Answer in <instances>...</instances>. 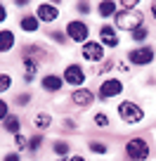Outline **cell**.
I'll return each instance as SVG.
<instances>
[{"mask_svg": "<svg viewBox=\"0 0 156 161\" xmlns=\"http://www.w3.org/2000/svg\"><path fill=\"white\" fill-rule=\"evenodd\" d=\"M114 21L116 29L121 31H137L144 26V14H142V10H118Z\"/></svg>", "mask_w": 156, "mask_h": 161, "instance_id": "obj_1", "label": "cell"}, {"mask_svg": "<svg viewBox=\"0 0 156 161\" xmlns=\"http://www.w3.org/2000/svg\"><path fill=\"white\" fill-rule=\"evenodd\" d=\"M151 154V147L144 137H132L126 142V156L130 161H147Z\"/></svg>", "mask_w": 156, "mask_h": 161, "instance_id": "obj_2", "label": "cell"}, {"mask_svg": "<svg viewBox=\"0 0 156 161\" xmlns=\"http://www.w3.org/2000/svg\"><path fill=\"white\" fill-rule=\"evenodd\" d=\"M118 119L123 121V123H128V126H135V123H140L142 119H144V109H142L140 104H135V102L126 100L118 104Z\"/></svg>", "mask_w": 156, "mask_h": 161, "instance_id": "obj_3", "label": "cell"}, {"mask_svg": "<svg viewBox=\"0 0 156 161\" xmlns=\"http://www.w3.org/2000/svg\"><path fill=\"white\" fill-rule=\"evenodd\" d=\"M66 36H69L73 43L85 45V43H88V36H90V26H88L83 19H71L69 24H66Z\"/></svg>", "mask_w": 156, "mask_h": 161, "instance_id": "obj_4", "label": "cell"}, {"mask_svg": "<svg viewBox=\"0 0 156 161\" xmlns=\"http://www.w3.org/2000/svg\"><path fill=\"white\" fill-rule=\"evenodd\" d=\"M123 92V83L118 78H106L102 80L100 90H97V95H100V100H114V97H118Z\"/></svg>", "mask_w": 156, "mask_h": 161, "instance_id": "obj_5", "label": "cell"}, {"mask_svg": "<svg viewBox=\"0 0 156 161\" xmlns=\"http://www.w3.org/2000/svg\"><path fill=\"white\" fill-rule=\"evenodd\" d=\"M81 55L85 62H102L104 59V45L100 40H88L85 45H81Z\"/></svg>", "mask_w": 156, "mask_h": 161, "instance_id": "obj_6", "label": "cell"}, {"mask_svg": "<svg viewBox=\"0 0 156 161\" xmlns=\"http://www.w3.org/2000/svg\"><path fill=\"white\" fill-rule=\"evenodd\" d=\"M85 71H83V66L81 64H69L64 69V83H69V86H76V88H81L83 83H85Z\"/></svg>", "mask_w": 156, "mask_h": 161, "instance_id": "obj_7", "label": "cell"}, {"mask_svg": "<svg viewBox=\"0 0 156 161\" xmlns=\"http://www.w3.org/2000/svg\"><path fill=\"white\" fill-rule=\"evenodd\" d=\"M128 62L137 66H147L154 62V50L151 47H135V50L128 52Z\"/></svg>", "mask_w": 156, "mask_h": 161, "instance_id": "obj_8", "label": "cell"}, {"mask_svg": "<svg viewBox=\"0 0 156 161\" xmlns=\"http://www.w3.org/2000/svg\"><path fill=\"white\" fill-rule=\"evenodd\" d=\"M35 17H38V21L52 24V21L59 17V7H57L55 3H38V7H35Z\"/></svg>", "mask_w": 156, "mask_h": 161, "instance_id": "obj_9", "label": "cell"}, {"mask_svg": "<svg viewBox=\"0 0 156 161\" xmlns=\"http://www.w3.org/2000/svg\"><path fill=\"white\" fill-rule=\"evenodd\" d=\"M100 43H102V45H106V47H118L121 38L116 36V29H114V26L102 24V26H100Z\"/></svg>", "mask_w": 156, "mask_h": 161, "instance_id": "obj_10", "label": "cell"}, {"mask_svg": "<svg viewBox=\"0 0 156 161\" xmlns=\"http://www.w3.org/2000/svg\"><path fill=\"white\" fill-rule=\"evenodd\" d=\"M40 86H43V90H47V92H59L62 88H64V78H62L59 74H45L40 78Z\"/></svg>", "mask_w": 156, "mask_h": 161, "instance_id": "obj_11", "label": "cell"}, {"mask_svg": "<svg viewBox=\"0 0 156 161\" xmlns=\"http://www.w3.org/2000/svg\"><path fill=\"white\" fill-rule=\"evenodd\" d=\"M92 100H95V95H92V90H88V88H76V90L71 92V102H73L76 107H90Z\"/></svg>", "mask_w": 156, "mask_h": 161, "instance_id": "obj_12", "label": "cell"}, {"mask_svg": "<svg viewBox=\"0 0 156 161\" xmlns=\"http://www.w3.org/2000/svg\"><path fill=\"white\" fill-rule=\"evenodd\" d=\"M14 43H17L14 31H10V29H3V31H0V55L10 52L12 47H14Z\"/></svg>", "mask_w": 156, "mask_h": 161, "instance_id": "obj_13", "label": "cell"}, {"mask_svg": "<svg viewBox=\"0 0 156 161\" xmlns=\"http://www.w3.org/2000/svg\"><path fill=\"white\" fill-rule=\"evenodd\" d=\"M38 26H40V21H38V17H35V14H24V17H19V29H21V31L35 33V31H38Z\"/></svg>", "mask_w": 156, "mask_h": 161, "instance_id": "obj_14", "label": "cell"}, {"mask_svg": "<svg viewBox=\"0 0 156 161\" xmlns=\"http://www.w3.org/2000/svg\"><path fill=\"white\" fill-rule=\"evenodd\" d=\"M97 12H100L102 19L116 17V12H118V3H114V0H104V3H100V5H97Z\"/></svg>", "mask_w": 156, "mask_h": 161, "instance_id": "obj_15", "label": "cell"}, {"mask_svg": "<svg viewBox=\"0 0 156 161\" xmlns=\"http://www.w3.org/2000/svg\"><path fill=\"white\" fill-rule=\"evenodd\" d=\"M3 130L10 133V135H19V130H21V121H19V116L10 114L5 121H3Z\"/></svg>", "mask_w": 156, "mask_h": 161, "instance_id": "obj_16", "label": "cell"}, {"mask_svg": "<svg viewBox=\"0 0 156 161\" xmlns=\"http://www.w3.org/2000/svg\"><path fill=\"white\" fill-rule=\"evenodd\" d=\"M33 126L38 128V130H47V128L52 126V116L47 114V111H38L33 119Z\"/></svg>", "mask_w": 156, "mask_h": 161, "instance_id": "obj_17", "label": "cell"}, {"mask_svg": "<svg viewBox=\"0 0 156 161\" xmlns=\"http://www.w3.org/2000/svg\"><path fill=\"white\" fill-rule=\"evenodd\" d=\"M52 152H55L57 156H62V159H66V154H69V142L66 140H57L55 145H52Z\"/></svg>", "mask_w": 156, "mask_h": 161, "instance_id": "obj_18", "label": "cell"}, {"mask_svg": "<svg viewBox=\"0 0 156 161\" xmlns=\"http://www.w3.org/2000/svg\"><path fill=\"white\" fill-rule=\"evenodd\" d=\"M40 147H43V135L38 133V135H33V137L29 140V147H26V149H29L31 154H35V152L40 149Z\"/></svg>", "mask_w": 156, "mask_h": 161, "instance_id": "obj_19", "label": "cell"}, {"mask_svg": "<svg viewBox=\"0 0 156 161\" xmlns=\"http://www.w3.org/2000/svg\"><path fill=\"white\" fill-rule=\"evenodd\" d=\"M12 88V76L5 74V71H0V92H7Z\"/></svg>", "mask_w": 156, "mask_h": 161, "instance_id": "obj_20", "label": "cell"}, {"mask_svg": "<svg viewBox=\"0 0 156 161\" xmlns=\"http://www.w3.org/2000/svg\"><path fill=\"white\" fill-rule=\"evenodd\" d=\"M147 38H149V31H147V26H142V29L132 31V40H135V43H142V40H147Z\"/></svg>", "mask_w": 156, "mask_h": 161, "instance_id": "obj_21", "label": "cell"}, {"mask_svg": "<svg viewBox=\"0 0 156 161\" xmlns=\"http://www.w3.org/2000/svg\"><path fill=\"white\" fill-rule=\"evenodd\" d=\"M88 147H90V152H92V154H106V145H104V142H97V140H92Z\"/></svg>", "mask_w": 156, "mask_h": 161, "instance_id": "obj_22", "label": "cell"}, {"mask_svg": "<svg viewBox=\"0 0 156 161\" xmlns=\"http://www.w3.org/2000/svg\"><path fill=\"white\" fill-rule=\"evenodd\" d=\"M95 126H100V128H109V116L106 114H95Z\"/></svg>", "mask_w": 156, "mask_h": 161, "instance_id": "obj_23", "label": "cell"}, {"mask_svg": "<svg viewBox=\"0 0 156 161\" xmlns=\"http://www.w3.org/2000/svg\"><path fill=\"white\" fill-rule=\"evenodd\" d=\"M118 10H140V3L137 0H121Z\"/></svg>", "mask_w": 156, "mask_h": 161, "instance_id": "obj_24", "label": "cell"}, {"mask_svg": "<svg viewBox=\"0 0 156 161\" xmlns=\"http://www.w3.org/2000/svg\"><path fill=\"white\" fill-rule=\"evenodd\" d=\"M7 116H10V107H7V102L3 100V97H0V123H3V121H5Z\"/></svg>", "mask_w": 156, "mask_h": 161, "instance_id": "obj_25", "label": "cell"}, {"mask_svg": "<svg viewBox=\"0 0 156 161\" xmlns=\"http://www.w3.org/2000/svg\"><path fill=\"white\" fill-rule=\"evenodd\" d=\"M14 147L17 149H26V147H29V140L19 133V135H14Z\"/></svg>", "mask_w": 156, "mask_h": 161, "instance_id": "obj_26", "label": "cell"}, {"mask_svg": "<svg viewBox=\"0 0 156 161\" xmlns=\"http://www.w3.org/2000/svg\"><path fill=\"white\" fill-rule=\"evenodd\" d=\"M50 38L55 40V43H59V45H62V43H66V36H64V31H52V33H50Z\"/></svg>", "mask_w": 156, "mask_h": 161, "instance_id": "obj_27", "label": "cell"}, {"mask_svg": "<svg viewBox=\"0 0 156 161\" xmlns=\"http://www.w3.org/2000/svg\"><path fill=\"white\" fill-rule=\"evenodd\" d=\"M90 3H78V5H76V10H78V12H81V14H88V12H90Z\"/></svg>", "mask_w": 156, "mask_h": 161, "instance_id": "obj_28", "label": "cell"}, {"mask_svg": "<svg viewBox=\"0 0 156 161\" xmlns=\"http://www.w3.org/2000/svg\"><path fill=\"white\" fill-rule=\"evenodd\" d=\"M29 102H31V95H29V92H26V95H19V97H17V104H21V107L29 104Z\"/></svg>", "mask_w": 156, "mask_h": 161, "instance_id": "obj_29", "label": "cell"}, {"mask_svg": "<svg viewBox=\"0 0 156 161\" xmlns=\"http://www.w3.org/2000/svg\"><path fill=\"white\" fill-rule=\"evenodd\" d=\"M3 21H7V7L0 3V24H3Z\"/></svg>", "mask_w": 156, "mask_h": 161, "instance_id": "obj_30", "label": "cell"}, {"mask_svg": "<svg viewBox=\"0 0 156 161\" xmlns=\"http://www.w3.org/2000/svg\"><path fill=\"white\" fill-rule=\"evenodd\" d=\"M3 161H21V156L19 154H5V156H3Z\"/></svg>", "mask_w": 156, "mask_h": 161, "instance_id": "obj_31", "label": "cell"}, {"mask_svg": "<svg viewBox=\"0 0 156 161\" xmlns=\"http://www.w3.org/2000/svg\"><path fill=\"white\" fill-rule=\"evenodd\" d=\"M59 161H88L85 156H66V159H59Z\"/></svg>", "mask_w": 156, "mask_h": 161, "instance_id": "obj_32", "label": "cell"}, {"mask_svg": "<svg viewBox=\"0 0 156 161\" xmlns=\"http://www.w3.org/2000/svg\"><path fill=\"white\" fill-rule=\"evenodd\" d=\"M149 10H151V17L156 19V3H149Z\"/></svg>", "mask_w": 156, "mask_h": 161, "instance_id": "obj_33", "label": "cell"}]
</instances>
